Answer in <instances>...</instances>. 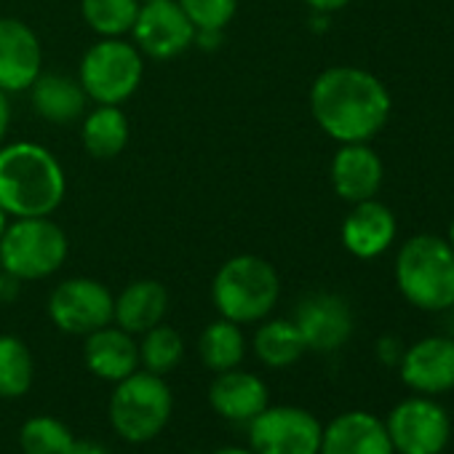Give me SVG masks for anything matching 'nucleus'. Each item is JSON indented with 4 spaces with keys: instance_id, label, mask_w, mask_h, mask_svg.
Here are the masks:
<instances>
[{
    "instance_id": "obj_34",
    "label": "nucleus",
    "mask_w": 454,
    "mask_h": 454,
    "mask_svg": "<svg viewBox=\"0 0 454 454\" xmlns=\"http://www.w3.org/2000/svg\"><path fill=\"white\" fill-rule=\"evenodd\" d=\"M214 454H257L254 449H239V446H231V449H219Z\"/></svg>"
},
{
    "instance_id": "obj_35",
    "label": "nucleus",
    "mask_w": 454,
    "mask_h": 454,
    "mask_svg": "<svg viewBox=\"0 0 454 454\" xmlns=\"http://www.w3.org/2000/svg\"><path fill=\"white\" fill-rule=\"evenodd\" d=\"M6 227H9V214L4 211V206H0V239H4V233H6Z\"/></svg>"
},
{
    "instance_id": "obj_5",
    "label": "nucleus",
    "mask_w": 454,
    "mask_h": 454,
    "mask_svg": "<svg viewBox=\"0 0 454 454\" xmlns=\"http://www.w3.org/2000/svg\"><path fill=\"white\" fill-rule=\"evenodd\" d=\"M67 260V236L46 216H20L0 239V268L20 281L57 273Z\"/></svg>"
},
{
    "instance_id": "obj_25",
    "label": "nucleus",
    "mask_w": 454,
    "mask_h": 454,
    "mask_svg": "<svg viewBox=\"0 0 454 454\" xmlns=\"http://www.w3.org/2000/svg\"><path fill=\"white\" fill-rule=\"evenodd\" d=\"M139 6V0H83L81 12L94 33L105 38H121L131 33Z\"/></svg>"
},
{
    "instance_id": "obj_10",
    "label": "nucleus",
    "mask_w": 454,
    "mask_h": 454,
    "mask_svg": "<svg viewBox=\"0 0 454 454\" xmlns=\"http://www.w3.org/2000/svg\"><path fill=\"white\" fill-rule=\"evenodd\" d=\"M115 300L99 281L70 278L59 284L49 300L51 321L67 334H91L113 321Z\"/></svg>"
},
{
    "instance_id": "obj_33",
    "label": "nucleus",
    "mask_w": 454,
    "mask_h": 454,
    "mask_svg": "<svg viewBox=\"0 0 454 454\" xmlns=\"http://www.w3.org/2000/svg\"><path fill=\"white\" fill-rule=\"evenodd\" d=\"M70 454H110V451L105 446L94 443V441H75Z\"/></svg>"
},
{
    "instance_id": "obj_7",
    "label": "nucleus",
    "mask_w": 454,
    "mask_h": 454,
    "mask_svg": "<svg viewBox=\"0 0 454 454\" xmlns=\"http://www.w3.org/2000/svg\"><path fill=\"white\" fill-rule=\"evenodd\" d=\"M78 83L94 102L121 105L142 83V57L131 43L105 38L86 51Z\"/></svg>"
},
{
    "instance_id": "obj_11",
    "label": "nucleus",
    "mask_w": 454,
    "mask_h": 454,
    "mask_svg": "<svg viewBox=\"0 0 454 454\" xmlns=\"http://www.w3.org/2000/svg\"><path fill=\"white\" fill-rule=\"evenodd\" d=\"M137 46L153 59H171L195 43V25L176 0H150L139 6L131 27Z\"/></svg>"
},
{
    "instance_id": "obj_31",
    "label": "nucleus",
    "mask_w": 454,
    "mask_h": 454,
    "mask_svg": "<svg viewBox=\"0 0 454 454\" xmlns=\"http://www.w3.org/2000/svg\"><path fill=\"white\" fill-rule=\"evenodd\" d=\"M305 4L313 9V12H318V14H332V12H340V9H345L350 0H305Z\"/></svg>"
},
{
    "instance_id": "obj_3",
    "label": "nucleus",
    "mask_w": 454,
    "mask_h": 454,
    "mask_svg": "<svg viewBox=\"0 0 454 454\" xmlns=\"http://www.w3.org/2000/svg\"><path fill=\"white\" fill-rule=\"evenodd\" d=\"M395 281L419 310L454 308V249L438 236L409 239L395 260Z\"/></svg>"
},
{
    "instance_id": "obj_17",
    "label": "nucleus",
    "mask_w": 454,
    "mask_h": 454,
    "mask_svg": "<svg viewBox=\"0 0 454 454\" xmlns=\"http://www.w3.org/2000/svg\"><path fill=\"white\" fill-rule=\"evenodd\" d=\"M332 184L340 198L361 203L377 195L382 184V160L366 142L342 145L332 160Z\"/></svg>"
},
{
    "instance_id": "obj_23",
    "label": "nucleus",
    "mask_w": 454,
    "mask_h": 454,
    "mask_svg": "<svg viewBox=\"0 0 454 454\" xmlns=\"http://www.w3.org/2000/svg\"><path fill=\"white\" fill-rule=\"evenodd\" d=\"M244 334L239 329V324L233 321H214L203 329L200 342H198V353L200 361L211 369V372H231L244 361Z\"/></svg>"
},
{
    "instance_id": "obj_32",
    "label": "nucleus",
    "mask_w": 454,
    "mask_h": 454,
    "mask_svg": "<svg viewBox=\"0 0 454 454\" xmlns=\"http://www.w3.org/2000/svg\"><path fill=\"white\" fill-rule=\"evenodd\" d=\"M9 121H12V110H9V99L0 91V142H4L6 131H9Z\"/></svg>"
},
{
    "instance_id": "obj_36",
    "label": "nucleus",
    "mask_w": 454,
    "mask_h": 454,
    "mask_svg": "<svg viewBox=\"0 0 454 454\" xmlns=\"http://www.w3.org/2000/svg\"><path fill=\"white\" fill-rule=\"evenodd\" d=\"M449 247L454 249V219H451V227H449Z\"/></svg>"
},
{
    "instance_id": "obj_29",
    "label": "nucleus",
    "mask_w": 454,
    "mask_h": 454,
    "mask_svg": "<svg viewBox=\"0 0 454 454\" xmlns=\"http://www.w3.org/2000/svg\"><path fill=\"white\" fill-rule=\"evenodd\" d=\"M195 30H224L236 17L239 0H176Z\"/></svg>"
},
{
    "instance_id": "obj_26",
    "label": "nucleus",
    "mask_w": 454,
    "mask_h": 454,
    "mask_svg": "<svg viewBox=\"0 0 454 454\" xmlns=\"http://www.w3.org/2000/svg\"><path fill=\"white\" fill-rule=\"evenodd\" d=\"M33 385V356L17 337H0V395L20 398Z\"/></svg>"
},
{
    "instance_id": "obj_24",
    "label": "nucleus",
    "mask_w": 454,
    "mask_h": 454,
    "mask_svg": "<svg viewBox=\"0 0 454 454\" xmlns=\"http://www.w3.org/2000/svg\"><path fill=\"white\" fill-rule=\"evenodd\" d=\"M305 350H308L305 340L294 321H268L254 334V353L260 356L262 364L273 369L297 364Z\"/></svg>"
},
{
    "instance_id": "obj_13",
    "label": "nucleus",
    "mask_w": 454,
    "mask_h": 454,
    "mask_svg": "<svg viewBox=\"0 0 454 454\" xmlns=\"http://www.w3.org/2000/svg\"><path fill=\"white\" fill-rule=\"evenodd\" d=\"M401 377L419 395L454 387V337H425L401 353Z\"/></svg>"
},
{
    "instance_id": "obj_20",
    "label": "nucleus",
    "mask_w": 454,
    "mask_h": 454,
    "mask_svg": "<svg viewBox=\"0 0 454 454\" xmlns=\"http://www.w3.org/2000/svg\"><path fill=\"white\" fill-rule=\"evenodd\" d=\"M166 308H168V294L158 281H137L126 286L123 294L115 300L113 318L123 332L145 334L163 321Z\"/></svg>"
},
{
    "instance_id": "obj_2",
    "label": "nucleus",
    "mask_w": 454,
    "mask_h": 454,
    "mask_svg": "<svg viewBox=\"0 0 454 454\" xmlns=\"http://www.w3.org/2000/svg\"><path fill=\"white\" fill-rule=\"evenodd\" d=\"M67 179L51 150L17 142L0 150V206L12 216H49L59 208Z\"/></svg>"
},
{
    "instance_id": "obj_19",
    "label": "nucleus",
    "mask_w": 454,
    "mask_h": 454,
    "mask_svg": "<svg viewBox=\"0 0 454 454\" xmlns=\"http://www.w3.org/2000/svg\"><path fill=\"white\" fill-rule=\"evenodd\" d=\"M86 366L107 382H121L123 377L134 374L139 366V345L131 340L129 332L121 326L113 329L110 324L86 334Z\"/></svg>"
},
{
    "instance_id": "obj_21",
    "label": "nucleus",
    "mask_w": 454,
    "mask_h": 454,
    "mask_svg": "<svg viewBox=\"0 0 454 454\" xmlns=\"http://www.w3.org/2000/svg\"><path fill=\"white\" fill-rule=\"evenodd\" d=\"M33 89V107L51 123H70L86 110V91L78 81L65 75H38Z\"/></svg>"
},
{
    "instance_id": "obj_14",
    "label": "nucleus",
    "mask_w": 454,
    "mask_h": 454,
    "mask_svg": "<svg viewBox=\"0 0 454 454\" xmlns=\"http://www.w3.org/2000/svg\"><path fill=\"white\" fill-rule=\"evenodd\" d=\"M294 324L305 340V348H313L321 353L337 350L340 345L348 342L353 332L350 308L337 294H313L302 300V305L297 308Z\"/></svg>"
},
{
    "instance_id": "obj_37",
    "label": "nucleus",
    "mask_w": 454,
    "mask_h": 454,
    "mask_svg": "<svg viewBox=\"0 0 454 454\" xmlns=\"http://www.w3.org/2000/svg\"><path fill=\"white\" fill-rule=\"evenodd\" d=\"M139 4H150V0H139Z\"/></svg>"
},
{
    "instance_id": "obj_18",
    "label": "nucleus",
    "mask_w": 454,
    "mask_h": 454,
    "mask_svg": "<svg viewBox=\"0 0 454 454\" xmlns=\"http://www.w3.org/2000/svg\"><path fill=\"white\" fill-rule=\"evenodd\" d=\"M208 403L224 419L252 422L262 409H268V387L249 372H219L208 387Z\"/></svg>"
},
{
    "instance_id": "obj_22",
    "label": "nucleus",
    "mask_w": 454,
    "mask_h": 454,
    "mask_svg": "<svg viewBox=\"0 0 454 454\" xmlns=\"http://www.w3.org/2000/svg\"><path fill=\"white\" fill-rule=\"evenodd\" d=\"M129 142V118L118 105H99L83 121V145L94 158H115Z\"/></svg>"
},
{
    "instance_id": "obj_15",
    "label": "nucleus",
    "mask_w": 454,
    "mask_h": 454,
    "mask_svg": "<svg viewBox=\"0 0 454 454\" xmlns=\"http://www.w3.org/2000/svg\"><path fill=\"white\" fill-rule=\"evenodd\" d=\"M318 454H395V451L382 419H377L369 411H345L324 427Z\"/></svg>"
},
{
    "instance_id": "obj_1",
    "label": "nucleus",
    "mask_w": 454,
    "mask_h": 454,
    "mask_svg": "<svg viewBox=\"0 0 454 454\" xmlns=\"http://www.w3.org/2000/svg\"><path fill=\"white\" fill-rule=\"evenodd\" d=\"M310 110L332 139L369 142L387 123L390 94L377 75L361 67H329L310 89Z\"/></svg>"
},
{
    "instance_id": "obj_9",
    "label": "nucleus",
    "mask_w": 454,
    "mask_h": 454,
    "mask_svg": "<svg viewBox=\"0 0 454 454\" xmlns=\"http://www.w3.org/2000/svg\"><path fill=\"white\" fill-rule=\"evenodd\" d=\"M321 435V422L300 406H268L249 422L257 454H318Z\"/></svg>"
},
{
    "instance_id": "obj_12",
    "label": "nucleus",
    "mask_w": 454,
    "mask_h": 454,
    "mask_svg": "<svg viewBox=\"0 0 454 454\" xmlns=\"http://www.w3.org/2000/svg\"><path fill=\"white\" fill-rule=\"evenodd\" d=\"M43 67L38 35L20 20H0V91L30 89Z\"/></svg>"
},
{
    "instance_id": "obj_30",
    "label": "nucleus",
    "mask_w": 454,
    "mask_h": 454,
    "mask_svg": "<svg viewBox=\"0 0 454 454\" xmlns=\"http://www.w3.org/2000/svg\"><path fill=\"white\" fill-rule=\"evenodd\" d=\"M20 278L17 276H12V273H0V300L4 302H12V300H17V294H20Z\"/></svg>"
},
{
    "instance_id": "obj_28",
    "label": "nucleus",
    "mask_w": 454,
    "mask_h": 454,
    "mask_svg": "<svg viewBox=\"0 0 454 454\" xmlns=\"http://www.w3.org/2000/svg\"><path fill=\"white\" fill-rule=\"evenodd\" d=\"M184 356V342L171 326H153L145 332V340L139 345V361L145 364L147 372L153 374H166L171 372Z\"/></svg>"
},
{
    "instance_id": "obj_8",
    "label": "nucleus",
    "mask_w": 454,
    "mask_h": 454,
    "mask_svg": "<svg viewBox=\"0 0 454 454\" xmlns=\"http://www.w3.org/2000/svg\"><path fill=\"white\" fill-rule=\"evenodd\" d=\"M385 427L395 454H441L451 435L446 409L422 395L393 406Z\"/></svg>"
},
{
    "instance_id": "obj_6",
    "label": "nucleus",
    "mask_w": 454,
    "mask_h": 454,
    "mask_svg": "<svg viewBox=\"0 0 454 454\" xmlns=\"http://www.w3.org/2000/svg\"><path fill=\"white\" fill-rule=\"evenodd\" d=\"M171 390L153 372H134L123 377L110 398V419L121 438L131 443L153 441L171 417Z\"/></svg>"
},
{
    "instance_id": "obj_27",
    "label": "nucleus",
    "mask_w": 454,
    "mask_h": 454,
    "mask_svg": "<svg viewBox=\"0 0 454 454\" xmlns=\"http://www.w3.org/2000/svg\"><path fill=\"white\" fill-rule=\"evenodd\" d=\"M20 443L25 454H70L75 438L65 422L54 417H33L22 427Z\"/></svg>"
},
{
    "instance_id": "obj_4",
    "label": "nucleus",
    "mask_w": 454,
    "mask_h": 454,
    "mask_svg": "<svg viewBox=\"0 0 454 454\" xmlns=\"http://www.w3.org/2000/svg\"><path fill=\"white\" fill-rule=\"evenodd\" d=\"M211 297L222 318L233 324H254L276 308L281 297V278L268 260L241 254L219 268Z\"/></svg>"
},
{
    "instance_id": "obj_16",
    "label": "nucleus",
    "mask_w": 454,
    "mask_h": 454,
    "mask_svg": "<svg viewBox=\"0 0 454 454\" xmlns=\"http://www.w3.org/2000/svg\"><path fill=\"white\" fill-rule=\"evenodd\" d=\"M393 239H395V216L385 203L374 198L356 203V208L342 222V244L350 254L361 260L380 257L382 252L390 249Z\"/></svg>"
}]
</instances>
